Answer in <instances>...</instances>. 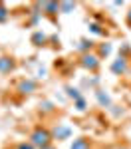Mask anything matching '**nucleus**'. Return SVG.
I'll list each match as a JSON object with an SVG mask.
<instances>
[{"instance_id":"obj_1","label":"nucleus","mask_w":131,"mask_h":149,"mask_svg":"<svg viewBox=\"0 0 131 149\" xmlns=\"http://www.w3.org/2000/svg\"><path fill=\"white\" fill-rule=\"evenodd\" d=\"M52 133L48 131L46 127H34V131L30 133V143L34 145V147H50V141H52Z\"/></svg>"},{"instance_id":"obj_6","label":"nucleus","mask_w":131,"mask_h":149,"mask_svg":"<svg viewBox=\"0 0 131 149\" xmlns=\"http://www.w3.org/2000/svg\"><path fill=\"white\" fill-rule=\"evenodd\" d=\"M14 70V60L8 56H2L0 58V74H10Z\"/></svg>"},{"instance_id":"obj_9","label":"nucleus","mask_w":131,"mask_h":149,"mask_svg":"<svg viewBox=\"0 0 131 149\" xmlns=\"http://www.w3.org/2000/svg\"><path fill=\"white\" fill-rule=\"evenodd\" d=\"M70 149H89V141L85 137H78V139H73Z\"/></svg>"},{"instance_id":"obj_10","label":"nucleus","mask_w":131,"mask_h":149,"mask_svg":"<svg viewBox=\"0 0 131 149\" xmlns=\"http://www.w3.org/2000/svg\"><path fill=\"white\" fill-rule=\"evenodd\" d=\"M32 44L34 46H44L46 44V34L44 32H34L32 34Z\"/></svg>"},{"instance_id":"obj_12","label":"nucleus","mask_w":131,"mask_h":149,"mask_svg":"<svg viewBox=\"0 0 131 149\" xmlns=\"http://www.w3.org/2000/svg\"><path fill=\"white\" fill-rule=\"evenodd\" d=\"M66 92H68V95H70L73 102L82 100V93H80V90H76V88H71V86H68V88H66Z\"/></svg>"},{"instance_id":"obj_4","label":"nucleus","mask_w":131,"mask_h":149,"mask_svg":"<svg viewBox=\"0 0 131 149\" xmlns=\"http://www.w3.org/2000/svg\"><path fill=\"white\" fill-rule=\"evenodd\" d=\"M127 60L123 56H119V60H115L113 64H111V72L115 74V76H121V74H127Z\"/></svg>"},{"instance_id":"obj_19","label":"nucleus","mask_w":131,"mask_h":149,"mask_svg":"<svg viewBox=\"0 0 131 149\" xmlns=\"http://www.w3.org/2000/svg\"><path fill=\"white\" fill-rule=\"evenodd\" d=\"M16 149H36V147L30 143V141H28V143L24 141V143H18V145H16Z\"/></svg>"},{"instance_id":"obj_20","label":"nucleus","mask_w":131,"mask_h":149,"mask_svg":"<svg viewBox=\"0 0 131 149\" xmlns=\"http://www.w3.org/2000/svg\"><path fill=\"white\" fill-rule=\"evenodd\" d=\"M127 24H129V26H131V10L127 12Z\"/></svg>"},{"instance_id":"obj_21","label":"nucleus","mask_w":131,"mask_h":149,"mask_svg":"<svg viewBox=\"0 0 131 149\" xmlns=\"http://www.w3.org/2000/svg\"><path fill=\"white\" fill-rule=\"evenodd\" d=\"M44 149H56V147H52V145H50V147H44Z\"/></svg>"},{"instance_id":"obj_13","label":"nucleus","mask_w":131,"mask_h":149,"mask_svg":"<svg viewBox=\"0 0 131 149\" xmlns=\"http://www.w3.org/2000/svg\"><path fill=\"white\" fill-rule=\"evenodd\" d=\"M73 8H76L73 2H60V12H64V14H70Z\"/></svg>"},{"instance_id":"obj_18","label":"nucleus","mask_w":131,"mask_h":149,"mask_svg":"<svg viewBox=\"0 0 131 149\" xmlns=\"http://www.w3.org/2000/svg\"><path fill=\"white\" fill-rule=\"evenodd\" d=\"M76 109H78V111H83V109H85V100H78V102H76Z\"/></svg>"},{"instance_id":"obj_7","label":"nucleus","mask_w":131,"mask_h":149,"mask_svg":"<svg viewBox=\"0 0 131 149\" xmlns=\"http://www.w3.org/2000/svg\"><path fill=\"white\" fill-rule=\"evenodd\" d=\"M42 10L50 14V16H54V14H58L60 12V2H44L42 4Z\"/></svg>"},{"instance_id":"obj_11","label":"nucleus","mask_w":131,"mask_h":149,"mask_svg":"<svg viewBox=\"0 0 131 149\" xmlns=\"http://www.w3.org/2000/svg\"><path fill=\"white\" fill-rule=\"evenodd\" d=\"M94 48V42L91 40H80V46H78V50L82 52V56L83 54H89V50Z\"/></svg>"},{"instance_id":"obj_5","label":"nucleus","mask_w":131,"mask_h":149,"mask_svg":"<svg viewBox=\"0 0 131 149\" xmlns=\"http://www.w3.org/2000/svg\"><path fill=\"white\" fill-rule=\"evenodd\" d=\"M18 92L28 95V93H34L36 92V81L34 80H22L18 84Z\"/></svg>"},{"instance_id":"obj_2","label":"nucleus","mask_w":131,"mask_h":149,"mask_svg":"<svg viewBox=\"0 0 131 149\" xmlns=\"http://www.w3.org/2000/svg\"><path fill=\"white\" fill-rule=\"evenodd\" d=\"M70 135H71V127L66 125V123H58V125L54 127V131H52V137L58 139V141L70 139Z\"/></svg>"},{"instance_id":"obj_3","label":"nucleus","mask_w":131,"mask_h":149,"mask_svg":"<svg viewBox=\"0 0 131 149\" xmlns=\"http://www.w3.org/2000/svg\"><path fill=\"white\" fill-rule=\"evenodd\" d=\"M82 66L85 70H89V72H95V70L99 68V56H95V54H83Z\"/></svg>"},{"instance_id":"obj_14","label":"nucleus","mask_w":131,"mask_h":149,"mask_svg":"<svg viewBox=\"0 0 131 149\" xmlns=\"http://www.w3.org/2000/svg\"><path fill=\"white\" fill-rule=\"evenodd\" d=\"M89 30H91L94 34H97V36H103V34H105V30L101 28V24H97V22H91V24H89Z\"/></svg>"},{"instance_id":"obj_8","label":"nucleus","mask_w":131,"mask_h":149,"mask_svg":"<svg viewBox=\"0 0 131 149\" xmlns=\"http://www.w3.org/2000/svg\"><path fill=\"white\" fill-rule=\"evenodd\" d=\"M95 97H97V102L101 103L103 107H109V105H111V100H109V95H107L103 90H95Z\"/></svg>"},{"instance_id":"obj_15","label":"nucleus","mask_w":131,"mask_h":149,"mask_svg":"<svg viewBox=\"0 0 131 149\" xmlns=\"http://www.w3.org/2000/svg\"><path fill=\"white\" fill-rule=\"evenodd\" d=\"M40 109L46 111V113H52V111H54V103L52 102H42L40 103Z\"/></svg>"},{"instance_id":"obj_16","label":"nucleus","mask_w":131,"mask_h":149,"mask_svg":"<svg viewBox=\"0 0 131 149\" xmlns=\"http://www.w3.org/2000/svg\"><path fill=\"white\" fill-rule=\"evenodd\" d=\"M6 18H8V10H6V6L0 2V22H6Z\"/></svg>"},{"instance_id":"obj_17","label":"nucleus","mask_w":131,"mask_h":149,"mask_svg":"<svg viewBox=\"0 0 131 149\" xmlns=\"http://www.w3.org/2000/svg\"><path fill=\"white\" fill-rule=\"evenodd\" d=\"M99 54H101V56H109V54H111V46H109V44H103V46L99 48Z\"/></svg>"}]
</instances>
